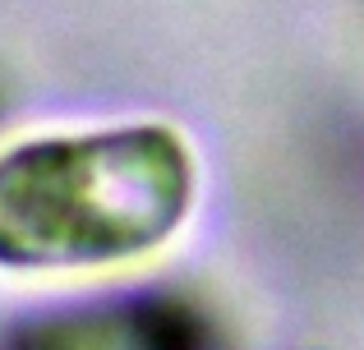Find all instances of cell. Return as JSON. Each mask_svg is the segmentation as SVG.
I'll return each mask as SVG.
<instances>
[{
    "label": "cell",
    "mask_w": 364,
    "mask_h": 350,
    "mask_svg": "<svg viewBox=\"0 0 364 350\" xmlns=\"http://www.w3.org/2000/svg\"><path fill=\"white\" fill-rule=\"evenodd\" d=\"M194 207V157L166 125L51 134L0 153V268H111L166 244Z\"/></svg>",
    "instance_id": "cell-1"
}]
</instances>
